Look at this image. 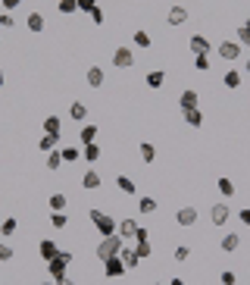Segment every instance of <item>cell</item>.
Wrapping results in <instances>:
<instances>
[{"mask_svg":"<svg viewBox=\"0 0 250 285\" xmlns=\"http://www.w3.org/2000/svg\"><path fill=\"white\" fill-rule=\"evenodd\" d=\"M72 263V251H59L54 260H47V273H50V282H59L66 279V270Z\"/></svg>","mask_w":250,"mask_h":285,"instance_id":"1","label":"cell"},{"mask_svg":"<svg viewBox=\"0 0 250 285\" xmlns=\"http://www.w3.org/2000/svg\"><path fill=\"white\" fill-rule=\"evenodd\" d=\"M91 222H94V229L100 232V238L116 235V226H119V220H113L110 213H100V210H91Z\"/></svg>","mask_w":250,"mask_h":285,"instance_id":"2","label":"cell"},{"mask_svg":"<svg viewBox=\"0 0 250 285\" xmlns=\"http://www.w3.org/2000/svg\"><path fill=\"white\" fill-rule=\"evenodd\" d=\"M122 245H125V241L119 238V235H107V238H100V245H97V257H100V263H103V260H110V257H119Z\"/></svg>","mask_w":250,"mask_h":285,"instance_id":"3","label":"cell"},{"mask_svg":"<svg viewBox=\"0 0 250 285\" xmlns=\"http://www.w3.org/2000/svg\"><path fill=\"white\" fill-rule=\"evenodd\" d=\"M241 50H244V47H241L238 41H222V44L216 47V54L225 60V63H235V60H241Z\"/></svg>","mask_w":250,"mask_h":285,"instance_id":"4","label":"cell"},{"mask_svg":"<svg viewBox=\"0 0 250 285\" xmlns=\"http://www.w3.org/2000/svg\"><path fill=\"white\" fill-rule=\"evenodd\" d=\"M113 66H116V69H132V66H135V54H132V47H125V44H122V47H116V50H113Z\"/></svg>","mask_w":250,"mask_h":285,"instance_id":"5","label":"cell"},{"mask_svg":"<svg viewBox=\"0 0 250 285\" xmlns=\"http://www.w3.org/2000/svg\"><path fill=\"white\" fill-rule=\"evenodd\" d=\"M228 220H231V210H228L225 201H219V204L210 207V222H213V226H225Z\"/></svg>","mask_w":250,"mask_h":285,"instance_id":"6","label":"cell"},{"mask_svg":"<svg viewBox=\"0 0 250 285\" xmlns=\"http://www.w3.org/2000/svg\"><path fill=\"white\" fill-rule=\"evenodd\" d=\"M125 263H122V257H110V260H103V276L107 279H119V276H125Z\"/></svg>","mask_w":250,"mask_h":285,"instance_id":"7","label":"cell"},{"mask_svg":"<svg viewBox=\"0 0 250 285\" xmlns=\"http://www.w3.org/2000/svg\"><path fill=\"white\" fill-rule=\"evenodd\" d=\"M188 44H191V54L194 57H200V54H206L210 57V50H213V44H210V38H206V34H191V41H188Z\"/></svg>","mask_w":250,"mask_h":285,"instance_id":"8","label":"cell"},{"mask_svg":"<svg viewBox=\"0 0 250 285\" xmlns=\"http://www.w3.org/2000/svg\"><path fill=\"white\" fill-rule=\"evenodd\" d=\"M197 217H200L197 207H182V210H175V222H178V226H185V229H191L194 222H197Z\"/></svg>","mask_w":250,"mask_h":285,"instance_id":"9","label":"cell"},{"mask_svg":"<svg viewBox=\"0 0 250 285\" xmlns=\"http://www.w3.org/2000/svg\"><path fill=\"white\" fill-rule=\"evenodd\" d=\"M178 107H182V113H188V110H197V107H200V94L191 91V88L182 91V97H178Z\"/></svg>","mask_w":250,"mask_h":285,"instance_id":"10","label":"cell"},{"mask_svg":"<svg viewBox=\"0 0 250 285\" xmlns=\"http://www.w3.org/2000/svg\"><path fill=\"white\" fill-rule=\"evenodd\" d=\"M38 254H41V260H54V257L59 254V245H56V241L54 238H44V241H41V245H38Z\"/></svg>","mask_w":250,"mask_h":285,"instance_id":"11","label":"cell"},{"mask_svg":"<svg viewBox=\"0 0 250 285\" xmlns=\"http://www.w3.org/2000/svg\"><path fill=\"white\" fill-rule=\"evenodd\" d=\"M119 257H122V263H125V270H135V266H138V263H141V257H138V251H135V248H132V245H128V241H125V245H122V251H119Z\"/></svg>","mask_w":250,"mask_h":285,"instance_id":"12","label":"cell"},{"mask_svg":"<svg viewBox=\"0 0 250 285\" xmlns=\"http://www.w3.org/2000/svg\"><path fill=\"white\" fill-rule=\"evenodd\" d=\"M135 232H138V222H135V220H119L116 235L122 238V241H132V238H135Z\"/></svg>","mask_w":250,"mask_h":285,"instance_id":"13","label":"cell"},{"mask_svg":"<svg viewBox=\"0 0 250 285\" xmlns=\"http://www.w3.org/2000/svg\"><path fill=\"white\" fill-rule=\"evenodd\" d=\"M82 188H84V191H94V188H100V172H97V169H84Z\"/></svg>","mask_w":250,"mask_h":285,"instance_id":"14","label":"cell"},{"mask_svg":"<svg viewBox=\"0 0 250 285\" xmlns=\"http://www.w3.org/2000/svg\"><path fill=\"white\" fill-rule=\"evenodd\" d=\"M97 132H100V128L94 126V123H84L82 132H79V141L82 144H94V141H97Z\"/></svg>","mask_w":250,"mask_h":285,"instance_id":"15","label":"cell"},{"mask_svg":"<svg viewBox=\"0 0 250 285\" xmlns=\"http://www.w3.org/2000/svg\"><path fill=\"white\" fill-rule=\"evenodd\" d=\"M44 16H41V13H28V19H25V29H28V32H34V34H41V32H44Z\"/></svg>","mask_w":250,"mask_h":285,"instance_id":"16","label":"cell"},{"mask_svg":"<svg viewBox=\"0 0 250 285\" xmlns=\"http://www.w3.org/2000/svg\"><path fill=\"white\" fill-rule=\"evenodd\" d=\"M166 22L169 25H185L188 22V10H185V6H172L169 16H166Z\"/></svg>","mask_w":250,"mask_h":285,"instance_id":"17","label":"cell"},{"mask_svg":"<svg viewBox=\"0 0 250 285\" xmlns=\"http://www.w3.org/2000/svg\"><path fill=\"white\" fill-rule=\"evenodd\" d=\"M103 79H107V75H103V69H100V66H91V69H88V75H84V82H88L91 88H100Z\"/></svg>","mask_w":250,"mask_h":285,"instance_id":"18","label":"cell"},{"mask_svg":"<svg viewBox=\"0 0 250 285\" xmlns=\"http://www.w3.org/2000/svg\"><path fill=\"white\" fill-rule=\"evenodd\" d=\"M241 248V235L238 232H225V238H222V251L231 254V251H238Z\"/></svg>","mask_w":250,"mask_h":285,"instance_id":"19","label":"cell"},{"mask_svg":"<svg viewBox=\"0 0 250 285\" xmlns=\"http://www.w3.org/2000/svg\"><path fill=\"white\" fill-rule=\"evenodd\" d=\"M69 116H72L75 123H84V119H88V107H84L82 100H72V107H69Z\"/></svg>","mask_w":250,"mask_h":285,"instance_id":"20","label":"cell"},{"mask_svg":"<svg viewBox=\"0 0 250 285\" xmlns=\"http://www.w3.org/2000/svg\"><path fill=\"white\" fill-rule=\"evenodd\" d=\"M163 82H166V72H163V69H150L147 72V88H163Z\"/></svg>","mask_w":250,"mask_h":285,"instance_id":"21","label":"cell"},{"mask_svg":"<svg viewBox=\"0 0 250 285\" xmlns=\"http://www.w3.org/2000/svg\"><path fill=\"white\" fill-rule=\"evenodd\" d=\"M38 148L44 151V154H50V151H56V148H59V138H56V135H41Z\"/></svg>","mask_w":250,"mask_h":285,"instance_id":"22","label":"cell"},{"mask_svg":"<svg viewBox=\"0 0 250 285\" xmlns=\"http://www.w3.org/2000/svg\"><path fill=\"white\" fill-rule=\"evenodd\" d=\"M82 157L88 160V163H97V160H100V144H97V141H94V144H84V148H82Z\"/></svg>","mask_w":250,"mask_h":285,"instance_id":"23","label":"cell"},{"mask_svg":"<svg viewBox=\"0 0 250 285\" xmlns=\"http://www.w3.org/2000/svg\"><path fill=\"white\" fill-rule=\"evenodd\" d=\"M44 135H56V138L63 135V126H59L56 116H47V119H44Z\"/></svg>","mask_w":250,"mask_h":285,"instance_id":"24","label":"cell"},{"mask_svg":"<svg viewBox=\"0 0 250 285\" xmlns=\"http://www.w3.org/2000/svg\"><path fill=\"white\" fill-rule=\"evenodd\" d=\"M16 229H19V222H16L13 217H6L3 222H0V235H3V238H13V235H16Z\"/></svg>","mask_w":250,"mask_h":285,"instance_id":"25","label":"cell"},{"mask_svg":"<svg viewBox=\"0 0 250 285\" xmlns=\"http://www.w3.org/2000/svg\"><path fill=\"white\" fill-rule=\"evenodd\" d=\"M185 123L191 126V128H200V126H203V113H200V107H197V110H188V113H185Z\"/></svg>","mask_w":250,"mask_h":285,"instance_id":"26","label":"cell"},{"mask_svg":"<svg viewBox=\"0 0 250 285\" xmlns=\"http://www.w3.org/2000/svg\"><path fill=\"white\" fill-rule=\"evenodd\" d=\"M138 148H141V160H144V163H153V160H157V148H153L150 141H141Z\"/></svg>","mask_w":250,"mask_h":285,"instance_id":"27","label":"cell"},{"mask_svg":"<svg viewBox=\"0 0 250 285\" xmlns=\"http://www.w3.org/2000/svg\"><path fill=\"white\" fill-rule=\"evenodd\" d=\"M153 210H157V201H153V197H141V201H138V213H141V217H150Z\"/></svg>","mask_w":250,"mask_h":285,"instance_id":"28","label":"cell"},{"mask_svg":"<svg viewBox=\"0 0 250 285\" xmlns=\"http://www.w3.org/2000/svg\"><path fill=\"white\" fill-rule=\"evenodd\" d=\"M59 166H63V154H59V148H56V151H50V154H47V169H50V172H56Z\"/></svg>","mask_w":250,"mask_h":285,"instance_id":"29","label":"cell"},{"mask_svg":"<svg viewBox=\"0 0 250 285\" xmlns=\"http://www.w3.org/2000/svg\"><path fill=\"white\" fill-rule=\"evenodd\" d=\"M116 188H119L122 194H135V191H138V188H135V182H132L128 176H119V179H116Z\"/></svg>","mask_w":250,"mask_h":285,"instance_id":"30","label":"cell"},{"mask_svg":"<svg viewBox=\"0 0 250 285\" xmlns=\"http://www.w3.org/2000/svg\"><path fill=\"white\" fill-rule=\"evenodd\" d=\"M50 226H54V229H66V226H69V217H66V210H56V213H50Z\"/></svg>","mask_w":250,"mask_h":285,"instance_id":"31","label":"cell"},{"mask_svg":"<svg viewBox=\"0 0 250 285\" xmlns=\"http://www.w3.org/2000/svg\"><path fill=\"white\" fill-rule=\"evenodd\" d=\"M216 185H219V194H225V201H228V197H235V182H231V179L222 176Z\"/></svg>","mask_w":250,"mask_h":285,"instance_id":"32","label":"cell"},{"mask_svg":"<svg viewBox=\"0 0 250 285\" xmlns=\"http://www.w3.org/2000/svg\"><path fill=\"white\" fill-rule=\"evenodd\" d=\"M56 10L63 13V16H72V13H79V0H59Z\"/></svg>","mask_w":250,"mask_h":285,"instance_id":"33","label":"cell"},{"mask_svg":"<svg viewBox=\"0 0 250 285\" xmlns=\"http://www.w3.org/2000/svg\"><path fill=\"white\" fill-rule=\"evenodd\" d=\"M225 88H241V72L238 69H225Z\"/></svg>","mask_w":250,"mask_h":285,"instance_id":"34","label":"cell"},{"mask_svg":"<svg viewBox=\"0 0 250 285\" xmlns=\"http://www.w3.org/2000/svg\"><path fill=\"white\" fill-rule=\"evenodd\" d=\"M13 257H16V248H13V245H6V241H0V263L13 260Z\"/></svg>","mask_w":250,"mask_h":285,"instance_id":"35","label":"cell"},{"mask_svg":"<svg viewBox=\"0 0 250 285\" xmlns=\"http://www.w3.org/2000/svg\"><path fill=\"white\" fill-rule=\"evenodd\" d=\"M59 154H63V163H75V160L82 157L79 148H59Z\"/></svg>","mask_w":250,"mask_h":285,"instance_id":"36","label":"cell"},{"mask_svg":"<svg viewBox=\"0 0 250 285\" xmlns=\"http://www.w3.org/2000/svg\"><path fill=\"white\" fill-rule=\"evenodd\" d=\"M132 41H135V47H150V34H147V32H141V29L132 34Z\"/></svg>","mask_w":250,"mask_h":285,"instance_id":"37","label":"cell"},{"mask_svg":"<svg viewBox=\"0 0 250 285\" xmlns=\"http://www.w3.org/2000/svg\"><path fill=\"white\" fill-rule=\"evenodd\" d=\"M66 204H69L66 194H50V210H54V213L56 210H66Z\"/></svg>","mask_w":250,"mask_h":285,"instance_id":"38","label":"cell"},{"mask_svg":"<svg viewBox=\"0 0 250 285\" xmlns=\"http://www.w3.org/2000/svg\"><path fill=\"white\" fill-rule=\"evenodd\" d=\"M238 44L250 47V29H247V25H238Z\"/></svg>","mask_w":250,"mask_h":285,"instance_id":"39","label":"cell"},{"mask_svg":"<svg viewBox=\"0 0 250 285\" xmlns=\"http://www.w3.org/2000/svg\"><path fill=\"white\" fill-rule=\"evenodd\" d=\"M188 257H191V248H188V245H175V260H178V263H185Z\"/></svg>","mask_w":250,"mask_h":285,"instance_id":"40","label":"cell"},{"mask_svg":"<svg viewBox=\"0 0 250 285\" xmlns=\"http://www.w3.org/2000/svg\"><path fill=\"white\" fill-rule=\"evenodd\" d=\"M194 69H197V72H206V69H210V57H206V54L194 57Z\"/></svg>","mask_w":250,"mask_h":285,"instance_id":"41","label":"cell"},{"mask_svg":"<svg viewBox=\"0 0 250 285\" xmlns=\"http://www.w3.org/2000/svg\"><path fill=\"white\" fill-rule=\"evenodd\" d=\"M219 282H222V285H238V276H235V270H222Z\"/></svg>","mask_w":250,"mask_h":285,"instance_id":"42","label":"cell"},{"mask_svg":"<svg viewBox=\"0 0 250 285\" xmlns=\"http://www.w3.org/2000/svg\"><path fill=\"white\" fill-rule=\"evenodd\" d=\"M150 241V232L144 229V226H138V232H135V245H147Z\"/></svg>","mask_w":250,"mask_h":285,"instance_id":"43","label":"cell"},{"mask_svg":"<svg viewBox=\"0 0 250 285\" xmlns=\"http://www.w3.org/2000/svg\"><path fill=\"white\" fill-rule=\"evenodd\" d=\"M13 25H16V19H13V13H0V29H13Z\"/></svg>","mask_w":250,"mask_h":285,"instance_id":"44","label":"cell"},{"mask_svg":"<svg viewBox=\"0 0 250 285\" xmlns=\"http://www.w3.org/2000/svg\"><path fill=\"white\" fill-rule=\"evenodd\" d=\"M88 16H91V22H94V25H103V10H100V6H94Z\"/></svg>","mask_w":250,"mask_h":285,"instance_id":"45","label":"cell"},{"mask_svg":"<svg viewBox=\"0 0 250 285\" xmlns=\"http://www.w3.org/2000/svg\"><path fill=\"white\" fill-rule=\"evenodd\" d=\"M97 6V0H79V13H91Z\"/></svg>","mask_w":250,"mask_h":285,"instance_id":"46","label":"cell"},{"mask_svg":"<svg viewBox=\"0 0 250 285\" xmlns=\"http://www.w3.org/2000/svg\"><path fill=\"white\" fill-rule=\"evenodd\" d=\"M135 251H138L141 260H144V257H150V241H147V245H135Z\"/></svg>","mask_w":250,"mask_h":285,"instance_id":"47","label":"cell"},{"mask_svg":"<svg viewBox=\"0 0 250 285\" xmlns=\"http://www.w3.org/2000/svg\"><path fill=\"white\" fill-rule=\"evenodd\" d=\"M19 3H22V0H0V6H3L6 13H13V10H16V6H19Z\"/></svg>","mask_w":250,"mask_h":285,"instance_id":"48","label":"cell"},{"mask_svg":"<svg viewBox=\"0 0 250 285\" xmlns=\"http://www.w3.org/2000/svg\"><path fill=\"white\" fill-rule=\"evenodd\" d=\"M238 220L244 222V226H250V207H244V210H238Z\"/></svg>","mask_w":250,"mask_h":285,"instance_id":"49","label":"cell"},{"mask_svg":"<svg viewBox=\"0 0 250 285\" xmlns=\"http://www.w3.org/2000/svg\"><path fill=\"white\" fill-rule=\"evenodd\" d=\"M54 285H75V279H69V276H66V279H59V282H54Z\"/></svg>","mask_w":250,"mask_h":285,"instance_id":"50","label":"cell"},{"mask_svg":"<svg viewBox=\"0 0 250 285\" xmlns=\"http://www.w3.org/2000/svg\"><path fill=\"white\" fill-rule=\"evenodd\" d=\"M169 285H185V282H182V279H172V282H169Z\"/></svg>","mask_w":250,"mask_h":285,"instance_id":"51","label":"cell"},{"mask_svg":"<svg viewBox=\"0 0 250 285\" xmlns=\"http://www.w3.org/2000/svg\"><path fill=\"white\" fill-rule=\"evenodd\" d=\"M0 88H3V69H0Z\"/></svg>","mask_w":250,"mask_h":285,"instance_id":"52","label":"cell"},{"mask_svg":"<svg viewBox=\"0 0 250 285\" xmlns=\"http://www.w3.org/2000/svg\"><path fill=\"white\" fill-rule=\"evenodd\" d=\"M244 69H247V72H250V57H247V63H244Z\"/></svg>","mask_w":250,"mask_h":285,"instance_id":"53","label":"cell"},{"mask_svg":"<svg viewBox=\"0 0 250 285\" xmlns=\"http://www.w3.org/2000/svg\"><path fill=\"white\" fill-rule=\"evenodd\" d=\"M41 285H54V282H41Z\"/></svg>","mask_w":250,"mask_h":285,"instance_id":"54","label":"cell"},{"mask_svg":"<svg viewBox=\"0 0 250 285\" xmlns=\"http://www.w3.org/2000/svg\"><path fill=\"white\" fill-rule=\"evenodd\" d=\"M244 25H247V29H250V19H247V22H244Z\"/></svg>","mask_w":250,"mask_h":285,"instance_id":"55","label":"cell"},{"mask_svg":"<svg viewBox=\"0 0 250 285\" xmlns=\"http://www.w3.org/2000/svg\"><path fill=\"white\" fill-rule=\"evenodd\" d=\"M153 285H163V282H153Z\"/></svg>","mask_w":250,"mask_h":285,"instance_id":"56","label":"cell"}]
</instances>
